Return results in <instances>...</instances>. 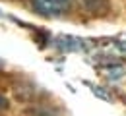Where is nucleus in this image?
<instances>
[{
	"label": "nucleus",
	"mask_w": 126,
	"mask_h": 116,
	"mask_svg": "<svg viewBox=\"0 0 126 116\" xmlns=\"http://www.w3.org/2000/svg\"><path fill=\"white\" fill-rule=\"evenodd\" d=\"M72 2L74 0H31V6H33V10L37 14H41V16L54 17V16L66 14L72 8Z\"/></svg>",
	"instance_id": "obj_1"
},
{
	"label": "nucleus",
	"mask_w": 126,
	"mask_h": 116,
	"mask_svg": "<svg viewBox=\"0 0 126 116\" xmlns=\"http://www.w3.org/2000/svg\"><path fill=\"white\" fill-rule=\"evenodd\" d=\"M56 47L60 50H85L87 45L83 39H78V37H58L56 39Z\"/></svg>",
	"instance_id": "obj_2"
},
{
	"label": "nucleus",
	"mask_w": 126,
	"mask_h": 116,
	"mask_svg": "<svg viewBox=\"0 0 126 116\" xmlns=\"http://www.w3.org/2000/svg\"><path fill=\"white\" fill-rule=\"evenodd\" d=\"M122 74H124V68H122V66H110V68H107V76H109L110 79H118Z\"/></svg>",
	"instance_id": "obj_3"
},
{
	"label": "nucleus",
	"mask_w": 126,
	"mask_h": 116,
	"mask_svg": "<svg viewBox=\"0 0 126 116\" xmlns=\"http://www.w3.org/2000/svg\"><path fill=\"white\" fill-rule=\"evenodd\" d=\"M6 108H8V99L0 95V110H6Z\"/></svg>",
	"instance_id": "obj_4"
}]
</instances>
